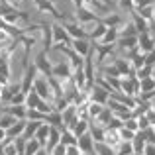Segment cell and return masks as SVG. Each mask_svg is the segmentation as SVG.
<instances>
[{
  "label": "cell",
  "instance_id": "obj_19",
  "mask_svg": "<svg viewBox=\"0 0 155 155\" xmlns=\"http://www.w3.org/2000/svg\"><path fill=\"white\" fill-rule=\"evenodd\" d=\"M120 38V31H118V26H112V28H106L104 35L98 39V43H104V45H112V43L118 41Z\"/></svg>",
  "mask_w": 155,
  "mask_h": 155
},
{
  "label": "cell",
  "instance_id": "obj_5",
  "mask_svg": "<svg viewBox=\"0 0 155 155\" xmlns=\"http://www.w3.org/2000/svg\"><path fill=\"white\" fill-rule=\"evenodd\" d=\"M34 4L41 14H47V16H51V18L59 20V22L63 20V14H61L59 8H57V2H51V0H34Z\"/></svg>",
  "mask_w": 155,
  "mask_h": 155
},
{
  "label": "cell",
  "instance_id": "obj_26",
  "mask_svg": "<svg viewBox=\"0 0 155 155\" xmlns=\"http://www.w3.org/2000/svg\"><path fill=\"white\" fill-rule=\"evenodd\" d=\"M77 141H79V137H77L71 130L65 128L63 132H61V143L63 145H77Z\"/></svg>",
  "mask_w": 155,
  "mask_h": 155
},
{
  "label": "cell",
  "instance_id": "obj_2",
  "mask_svg": "<svg viewBox=\"0 0 155 155\" xmlns=\"http://www.w3.org/2000/svg\"><path fill=\"white\" fill-rule=\"evenodd\" d=\"M31 88H34L35 92H38L39 96H41L43 100H47V102H55V91H53V87H51V83H49V77H45V75H41V73H38L35 75V79H34V84H31Z\"/></svg>",
  "mask_w": 155,
  "mask_h": 155
},
{
  "label": "cell",
  "instance_id": "obj_7",
  "mask_svg": "<svg viewBox=\"0 0 155 155\" xmlns=\"http://www.w3.org/2000/svg\"><path fill=\"white\" fill-rule=\"evenodd\" d=\"M137 49H140L141 53H145V55L155 49V38H153L151 30L137 34Z\"/></svg>",
  "mask_w": 155,
  "mask_h": 155
},
{
  "label": "cell",
  "instance_id": "obj_4",
  "mask_svg": "<svg viewBox=\"0 0 155 155\" xmlns=\"http://www.w3.org/2000/svg\"><path fill=\"white\" fill-rule=\"evenodd\" d=\"M75 18L81 26H87V24H96L100 20V16L96 14L92 8H88L87 4H83V6L75 8Z\"/></svg>",
  "mask_w": 155,
  "mask_h": 155
},
{
  "label": "cell",
  "instance_id": "obj_21",
  "mask_svg": "<svg viewBox=\"0 0 155 155\" xmlns=\"http://www.w3.org/2000/svg\"><path fill=\"white\" fill-rule=\"evenodd\" d=\"M41 124H43V120H26V128H24V134H22V136L26 137V140H31Z\"/></svg>",
  "mask_w": 155,
  "mask_h": 155
},
{
  "label": "cell",
  "instance_id": "obj_11",
  "mask_svg": "<svg viewBox=\"0 0 155 155\" xmlns=\"http://www.w3.org/2000/svg\"><path fill=\"white\" fill-rule=\"evenodd\" d=\"M102 141H104V143H108L110 147H114V149H116L118 145L122 143L120 130H116V128H104V136H102Z\"/></svg>",
  "mask_w": 155,
  "mask_h": 155
},
{
  "label": "cell",
  "instance_id": "obj_43",
  "mask_svg": "<svg viewBox=\"0 0 155 155\" xmlns=\"http://www.w3.org/2000/svg\"><path fill=\"white\" fill-rule=\"evenodd\" d=\"M6 140H8L6 130H4V128H0V143H2V141H6Z\"/></svg>",
  "mask_w": 155,
  "mask_h": 155
},
{
  "label": "cell",
  "instance_id": "obj_9",
  "mask_svg": "<svg viewBox=\"0 0 155 155\" xmlns=\"http://www.w3.org/2000/svg\"><path fill=\"white\" fill-rule=\"evenodd\" d=\"M92 49H94V53H96V65L102 67L106 57H110V55L116 53V43H112V45H104V43L94 41V47H92Z\"/></svg>",
  "mask_w": 155,
  "mask_h": 155
},
{
  "label": "cell",
  "instance_id": "obj_25",
  "mask_svg": "<svg viewBox=\"0 0 155 155\" xmlns=\"http://www.w3.org/2000/svg\"><path fill=\"white\" fill-rule=\"evenodd\" d=\"M145 145H147V141H145L143 137L140 136V134H136V137H134V140H132L134 155H143V151H145Z\"/></svg>",
  "mask_w": 155,
  "mask_h": 155
},
{
  "label": "cell",
  "instance_id": "obj_35",
  "mask_svg": "<svg viewBox=\"0 0 155 155\" xmlns=\"http://www.w3.org/2000/svg\"><path fill=\"white\" fill-rule=\"evenodd\" d=\"M137 124H140V130H147L151 126V120H149L147 114H140L137 116Z\"/></svg>",
  "mask_w": 155,
  "mask_h": 155
},
{
  "label": "cell",
  "instance_id": "obj_44",
  "mask_svg": "<svg viewBox=\"0 0 155 155\" xmlns=\"http://www.w3.org/2000/svg\"><path fill=\"white\" fill-rule=\"evenodd\" d=\"M149 112H151V114H155V96H153L151 100H149Z\"/></svg>",
  "mask_w": 155,
  "mask_h": 155
},
{
  "label": "cell",
  "instance_id": "obj_12",
  "mask_svg": "<svg viewBox=\"0 0 155 155\" xmlns=\"http://www.w3.org/2000/svg\"><path fill=\"white\" fill-rule=\"evenodd\" d=\"M108 98H110V92L106 91L104 87H100V84L94 83V87L91 88V100H92V102H98V104H104L106 106Z\"/></svg>",
  "mask_w": 155,
  "mask_h": 155
},
{
  "label": "cell",
  "instance_id": "obj_20",
  "mask_svg": "<svg viewBox=\"0 0 155 155\" xmlns=\"http://www.w3.org/2000/svg\"><path fill=\"white\" fill-rule=\"evenodd\" d=\"M130 14V20L134 22V26H136V30H137V34H141V31H147V30H151V26H149L147 22H145L143 18H141L140 14H137L136 10H132V12H128Z\"/></svg>",
  "mask_w": 155,
  "mask_h": 155
},
{
  "label": "cell",
  "instance_id": "obj_45",
  "mask_svg": "<svg viewBox=\"0 0 155 155\" xmlns=\"http://www.w3.org/2000/svg\"><path fill=\"white\" fill-rule=\"evenodd\" d=\"M153 26H155V4H153Z\"/></svg>",
  "mask_w": 155,
  "mask_h": 155
},
{
  "label": "cell",
  "instance_id": "obj_42",
  "mask_svg": "<svg viewBox=\"0 0 155 155\" xmlns=\"http://www.w3.org/2000/svg\"><path fill=\"white\" fill-rule=\"evenodd\" d=\"M35 155H49V149H47V147H43V145H41V147H39L38 151H35Z\"/></svg>",
  "mask_w": 155,
  "mask_h": 155
},
{
  "label": "cell",
  "instance_id": "obj_33",
  "mask_svg": "<svg viewBox=\"0 0 155 155\" xmlns=\"http://www.w3.org/2000/svg\"><path fill=\"white\" fill-rule=\"evenodd\" d=\"M124 128L132 130V132H140V124H137V116H130L128 120H124Z\"/></svg>",
  "mask_w": 155,
  "mask_h": 155
},
{
  "label": "cell",
  "instance_id": "obj_37",
  "mask_svg": "<svg viewBox=\"0 0 155 155\" xmlns=\"http://www.w3.org/2000/svg\"><path fill=\"white\" fill-rule=\"evenodd\" d=\"M65 151H67V145H63V143L59 141V143H57L55 147L49 151V155H65Z\"/></svg>",
  "mask_w": 155,
  "mask_h": 155
},
{
  "label": "cell",
  "instance_id": "obj_8",
  "mask_svg": "<svg viewBox=\"0 0 155 155\" xmlns=\"http://www.w3.org/2000/svg\"><path fill=\"white\" fill-rule=\"evenodd\" d=\"M51 39H53L51 45H55V43H65V45H71V35L65 31V28L61 26L59 22L51 24Z\"/></svg>",
  "mask_w": 155,
  "mask_h": 155
},
{
  "label": "cell",
  "instance_id": "obj_6",
  "mask_svg": "<svg viewBox=\"0 0 155 155\" xmlns=\"http://www.w3.org/2000/svg\"><path fill=\"white\" fill-rule=\"evenodd\" d=\"M106 106L112 110V116L120 118V120H128L130 116H134V110L130 108V106H126L124 102H118V100H114V98H108Z\"/></svg>",
  "mask_w": 155,
  "mask_h": 155
},
{
  "label": "cell",
  "instance_id": "obj_16",
  "mask_svg": "<svg viewBox=\"0 0 155 155\" xmlns=\"http://www.w3.org/2000/svg\"><path fill=\"white\" fill-rule=\"evenodd\" d=\"M88 126H91V120H88V118H79V116H77V120L73 122L67 130H71V132L79 137V136H83L84 132H88Z\"/></svg>",
  "mask_w": 155,
  "mask_h": 155
},
{
  "label": "cell",
  "instance_id": "obj_40",
  "mask_svg": "<svg viewBox=\"0 0 155 155\" xmlns=\"http://www.w3.org/2000/svg\"><path fill=\"white\" fill-rule=\"evenodd\" d=\"M122 126H124V120H120V118H116V116H112V120H110V124H108V128H116V130H120Z\"/></svg>",
  "mask_w": 155,
  "mask_h": 155
},
{
  "label": "cell",
  "instance_id": "obj_23",
  "mask_svg": "<svg viewBox=\"0 0 155 155\" xmlns=\"http://www.w3.org/2000/svg\"><path fill=\"white\" fill-rule=\"evenodd\" d=\"M49 130H51V126L47 124V122H43V124L38 128V132H35L34 137H35V140H38L41 145H45V143H47V137H49Z\"/></svg>",
  "mask_w": 155,
  "mask_h": 155
},
{
  "label": "cell",
  "instance_id": "obj_10",
  "mask_svg": "<svg viewBox=\"0 0 155 155\" xmlns=\"http://www.w3.org/2000/svg\"><path fill=\"white\" fill-rule=\"evenodd\" d=\"M35 67H38V71L41 73V75L45 77H51V59L47 57V51L43 49L41 53H38V57H35Z\"/></svg>",
  "mask_w": 155,
  "mask_h": 155
},
{
  "label": "cell",
  "instance_id": "obj_39",
  "mask_svg": "<svg viewBox=\"0 0 155 155\" xmlns=\"http://www.w3.org/2000/svg\"><path fill=\"white\" fill-rule=\"evenodd\" d=\"M65 155H83V151H81L79 145H67V151H65Z\"/></svg>",
  "mask_w": 155,
  "mask_h": 155
},
{
  "label": "cell",
  "instance_id": "obj_1",
  "mask_svg": "<svg viewBox=\"0 0 155 155\" xmlns=\"http://www.w3.org/2000/svg\"><path fill=\"white\" fill-rule=\"evenodd\" d=\"M0 18H2L6 24L20 26V22L28 20V16H26V12H22L20 8L12 6L10 2H6V0H0Z\"/></svg>",
  "mask_w": 155,
  "mask_h": 155
},
{
  "label": "cell",
  "instance_id": "obj_30",
  "mask_svg": "<svg viewBox=\"0 0 155 155\" xmlns=\"http://www.w3.org/2000/svg\"><path fill=\"white\" fill-rule=\"evenodd\" d=\"M41 147V143H39L35 137H31V140L26 141V155H35V151Z\"/></svg>",
  "mask_w": 155,
  "mask_h": 155
},
{
  "label": "cell",
  "instance_id": "obj_24",
  "mask_svg": "<svg viewBox=\"0 0 155 155\" xmlns=\"http://www.w3.org/2000/svg\"><path fill=\"white\" fill-rule=\"evenodd\" d=\"M92 155H116V149L110 147L104 141H94V151H92Z\"/></svg>",
  "mask_w": 155,
  "mask_h": 155
},
{
  "label": "cell",
  "instance_id": "obj_36",
  "mask_svg": "<svg viewBox=\"0 0 155 155\" xmlns=\"http://www.w3.org/2000/svg\"><path fill=\"white\" fill-rule=\"evenodd\" d=\"M134 4V10H140L143 6H149V4H155V0H132Z\"/></svg>",
  "mask_w": 155,
  "mask_h": 155
},
{
  "label": "cell",
  "instance_id": "obj_22",
  "mask_svg": "<svg viewBox=\"0 0 155 155\" xmlns=\"http://www.w3.org/2000/svg\"><path fill=\"white\" fill-rule=\"evenodd\" d=\"M26 120H28V118H26ZM26 120H18L14 126H10V128L6 130V136L10 137V140H14V137L22 136V134H24V128H26Z\"/></svg>",
  "mask_w": 155,
  "mask_h": 155
},
{
  "label": "cell",
  "instance_id": "obj_17",
  "mask_svg": "<svg viewBox=\"0 0 155 155\" xmlns=\"http://www.w3.org/2000/svg\"><path fill=\"white\" fill-rule=\"evenodd\" d=\"M110 120H112V110H110L108 106H104V108L100 110V114H98V116H96V118H92V120H91V124H94V126H100V128H108Z\"/></svg>",
  "mask_w": 155,
  "mask_h": 155
},
{
  "label": "cell",
  "instance_id": "obj_31",
  "mask_svg": "<svg viewBox=\"0 0 155 155\" xmlns=\"http://www.w3.org/2000/svg\"><path fill=\"white\" fill-rule=\"evenodd\" d=\"M132 153H134L132 141H122V143L116 147V155H132Z\"/></svg>",
  "mask_w": 155,
  "mask_h": 155
},
{
  "label": "cell",
  "instance_id": "obj_29",
  "mask_svg": "<svg viewBox=\"0 0 155 155\" xmlns=\"http://www.w3.org/2000/svg\"><path fill=\"white\" fill-rule=\"evenodd\" d=\"M16 122H18V118H14L12 114H6V112H2V114H0V128L8 130L10 126H14Z\"/></svg>",
  "mask_w": 155,
  "mask_h": 155
},
{
  "label": "cell",
  "instance_id": "obj_47",
  "mask_svg": "<svg viewBox=\"0 0 155 155\" xmlns=\"http://www.w3.org/2000/svg\"><path fill=\"white\" fill-rule=\"evenodd\" d=\"M0 114H2V112H0Z\"/></svg>",
  "mask_w": 155,
  "mask_h": 155
},
{
  "label": "cell",
  "instance_id": "obj_3",
  "mask_svg": "<svg viewBox=\"0 0 155 155\" xmlns=\"http://www.w3.org/2000/svg\"><path fill=\"white\" fill-rule=\"evenodd\" d=\"M51 77H55V79H69V77H73V67L67 57H63L59 61H51Z\"/></svg>",
  "mask_w": 155,
  "mask_h": 155
},
{
  "label": "cell",
  "instance_id": "obj_34",
  "mask_svg": "<svg viewBox=\"0 0 155 155\" xmlns=\"http://www.w3.org/2000/svg\"><path fill=\"white\" fill-rule=\"evenodd\" d=\"M136 134H137V132H132V130L124 128V126L120 128V137H122V141H132L134 137H136Z\"/></svg>",
  "mask_w": 155,
  "mask_h": 155
},
{
  "label": "cell",
  "instance_id": "obj_46",
  "mask_svg": "<svg viewBox=\"0 0 155 155\" xmlns=\"http://www.w3.org/2000/svg\"><path fill=\"white\" fill-rule=\"evenodd\" d=\"M0 100H2V84H0ZM0 104H2V102H0Z\"/></svg>",
  "mask_w": 155,
  "mask_h": 155
},
{
  "label": "cell",
  "instance_id": "obj_27",
  "mask_svg": "<svg viewBox=\"0 0 155 155\" xmlns=\"http://www.w3.org/2000/svg\"><path fill=\"white\" fill-rule=\"evenodd\" d=\"M100 22H102L106 28H112V26H120L124 20H122L118 14H108V16H100Z\"/></svg>",
  "mask_w": 155,
  "mask_h": 155
},
{
  "label": "cell",
  "instance_id": "obj_28",
  "mask_svg": "<svg viewBox=\"0 0 155 155\" xmlns=\"http://www.w3.org/2000/svg\"><path fill=\"white\" fill-rule=\"evenodd\" d=\"M104 108V104H98V102H92V100H88V106H87V114H88V120H92V118H96L100 114V110Z\"/></svg>",
  "mask_w": 155,
  "mask_h": 155
},
{
  "label": "cell",
  "instance_id": "obj_32",
  "mask_svg": "<svg viewBox=\"0 0 155 155\" xmlns=\"http://www.w3.org/2000/svg\"><path fill=\"white\" fill-rule=\"evenodd\" d=\"M104 31H106V26H104V24H102V22L98 20V22H96V30H94V31H91V39H94V41H98V39H100V38L104 35Z\"/></svg>",
  "mask_w": 155,
  "mask_h": 155
},
{
  "label": "cell",
  "instance_id": "obj_41",
  "mask_svg": "<svg viewBox=\"0 0 155 155\" xmlns=\"http://www.w3.org/2000/svg\"><path fill=\"white\" fill-rule=\"evenodd\" d=\"M143 155H155V143H147V145H145Z\"/></svg>",
  "mask_w": 155,
  "mask_h": 155
},
{
  "label": "cell",
  "instance_id": "obj_13",
  "mask_svg": "<svg viewBox=\"0 0 155 155\" xmlns=\"http://www.w3.org/2000/svg\"><path fill=\"white\" fill-rule=\"evenodd\" d=\"M2 112L12 114V116L18 118V120H26L28 118V106L26 104H6L2 108Z\"/></svg>",
  "mask_w": 155,
  "mask_h": 155
},
{
  "label": "cell",
  "instance_id": "obj_14",
  "mask_svg": "<svg viewBox=\"0 0 155 155\" xmlns=\"http://www.w3.org/2000/svg\"><path fill=\"white\" fill-rule=\"evenodd\" d=\"M77 145L81 147V151H83V153L92 155V151H94V140H92L91 132H84L83 136H79V141H77Z\"/></svg>",
  "mask_w": 155,
  "mask_h": 155
},
{
  "label": "cell",
  "instance_id": "obj_18",
  "mask_svg": "<svg viewBox=\"0 0 155 155\" xmlns=\"http://www.w3.org/2000/svg\"><path fill=\"white\" fill-rule=\"evenodd\" d=\"M61 120H63V128H69V126L77 120V106L73 102L69 104L65 110H61Z\"/></svg>",
  "mask_w": 155,
  "mask_h": 155
},
{
  "label": "cell",
  "instance_id": "obj_38",
  "mask_svg": "<svg viewBox=\"0 0 155 155\" xmlns=\"http://www.w3.org/2000/svg\"><path fill=\"white\" fill-rule=\"evenodd\" d=\"M118 6H120L122 10H126V12H132V10H134L132 0H118Z\"/></svg>",
  "mask_w": 155,
  "mask_h": 155
},
{
  "label": "cell",
  "instance_id": "obj_15",
  "mask_svg": "<svg viewBox=\"0 0 155 155\" xmlns=\"http://www.w3.org/2000/svg\"><path fill=\"white\" fill-rule=\"evenodd\" d=\"M91 41L87 38H79V39H71V49L75 53H79L81 57H87V53L91 51Z\"/></svg>",
  "mask_w": 155,
  "mask_h": 155
}]
</instances>
